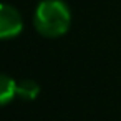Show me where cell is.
Instances as JSON below:
<instances>
[{
	"label": "cell",
	"mask_w": 121,
	"mask_h": 121,
	"mask_svg": "<svg viewBox=\"0 0 121 121\" xmlns=\"http://www.w3.org/2000/svg\"><path fill=\"white\" fill-rule=\"evenodd\" d=\"M70 22H71L70 9L61 0H43V2H40L33 17L37 32L48 38H56L65 35L70 28Z\"/></svg>",
	"instance_id": "1"
},
{
	"label": "cell",
	"mask_w": 121,
	"mask_h": 121,
	"mask_svg": "<svg viewBox=\"0 0 121 121\" xmlns=\"http://www.w3.org/2000/svg\"><path fill=\"white\" fill-rule=\"evenodd\" d=\"M22 28L23 22L20 12L9 4H0V40L17 37Z\"/></svg>",
	"instance_id": "2"
},
{
	"label": "cell",
	"mask_w": 121,
	"mask_h": 121,
	"mask_svg": "<svg viewBox=\"0 0 121 121\" xmlns=\"http://www.w3.org/2000/svg\"><path fill=\"white\" fill-rule=\"evenodd\" d=\"M15 95H17V81L9 75L0 73V106L10 103Z\"/></svg>",
	"instance_id": "3"
},
{
	"label": "cell",
	"mask_w": 121,
	"mask_h": 121,
	"mask_svg": "<svg viewBox=\"0 0 121 121\" xmlns=\"http://www.w3.org/2000/svg\"><path fill=\"white\" fill-rule=\"evenodd\" d=\"M40 93V86L33 80H22L17 83V95L23 99H35Z\"/></svg>",
	"instance_id": "4"
}]
</instances>
